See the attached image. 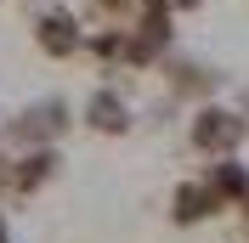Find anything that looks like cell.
Segmentation results:
<instances>
[{
  "instance_id": "1",
  "label": "cell",
  "mask_w": 249,
  "mask_h": 243,
  "mask_svg": "<svg viewBox=\"0 0 249 243\" xmlns=\"http://www.w3.org/2000/svg\"><path fill=\"white\" fill-rule=\"evenodd\" d=\"M244 136H249V119L244 113H227V107H198V119H193V147L215 153V158L238 153Z\"/></svg>"
},
{
  "instance_id": "2",
  "label": "cell",
  "mask_w": 249,
  "mask_h": 243,
  "mask_svg": "<svg viewBox=\"0 0 249 243\" xmlns=\"http://www.w3.org/2000/svg\"><path fill=\"white\" fill-rule=\"evenodd\" d=\"M68 124H74L68 102H57V96H51V102H34V107H23V113L12 119V141H17V147H51Z\"/></svg>"
},
{
  "instance_id": "3",
  "label": "cell",
  "mask_w": 249,
  "mask_h": 243,
  "mask_svg": "<svg viewBox=\"0 0 249 243\" xmlns=\"http://www.w3.org/2000/svg\"><path fill=\"white\" fill-rule=\"evenodd\" d=\"M57 164H62V158H57V147H29L12 170H6V187H12L17 198H29V192H40V187L57 175Z\"/></svg>"
},
{
  "instance_id": "4",
  "label": "cell",
  "mask_w": 249,
  "mask_h": 243,
  "mask_svg": "<svg viewBox=\"0 0 249 243\" xmlns=\"http://www.w3.org/2000/svg\"><path fill=\"white\" fill-rule=\"evenodd\" d=\"M34 40H40V51L46 57H74L85 40H79V23L74 17H62V12H46L40 23H34Z\"/></svg>"
},
{
  "instance_id": "5",
  "label": "cell",
  "mask_w": 249,
  "mask_h": 243,
  "mask_svg": "<svg viewBox=\"0 0 249 243\" xmlns=\"http://www.w3.org/2000/svg\"><path fill=\"white\" fill-rule=\"evenodd\" d=\"M215 209H221V204H215V192H210L204 181H181L176 198H170V221H176V226H198V221H210Z\"/></svg>"
},
{
  "instance_id": "6",
  "label": "cell",
  "mask_w": 249,
  "mask_h": 243,
  "mask_svg": "<svg viewBox=\"0 0 249 243\" xmlns=\"http://www.w3.org/2000/svg\"><path fill=\"white\" fill-rule=\"evenodd\" d=\"M85 124L102 130V136H124V130H130V102H124L119 91H96L91 102H85Z\"/></svg>"
},
{
  "instance_id": "7",
  "label": "cell",
  "mask_w": 249,
  "mask_h": 243,
  "mask_svg": "<svg viewBox=\"0 0 249 243\" xmlns=\"http://www.w3.org/2000/svg\"><path fill=\"white\" fill-rule=\"evenodd\" d=\"M204 187L215 192V204H238V192L249 187V170L232 164V153L221 158V164H210V175H204Z\"/></svg>"
},
{
  "instance_id": "8",
  "label": "cell",
  "mask_w": 249,
  "mask_h": 243,
  "mask_svg": "<svg viewBox=\"0 0 249 243\" xmlns=\"http://www.w3.org/2000/svg\"><path fill=\"white\" fill-rule=\"evenodd\" d=\"M170 85L181 96H198V91H215V74H204L198 62H176V68H170Z\"/></svg>"
},
{
  "instance_id": "9",
  "label": "cell",
  "mask_w": 249,
  "mask_h": 243,
  "mask_svg": "<svg viewBox=\"0 0 249 243\" xmlns=\"http://www.w3.org/2000/svg\"><path fill=\"white\" fill-rule=\"evenodd\" d=\"M102 12H136V0H102Z\"/></svg>"
},
{
  "instance_id": "10",
  "label": "cell",
  "mask_w": 249,
  "mask_h": 243,
  "mask_svg": "<svg viewBox=\"0 0 249 243\" xmlns=\"http://www.w3.org/2000/svg\"><path fill=\"white\" fill-rule=\"evenodd\" d=\"M204 0H170V12H198Z\"/></svg>"
},
{
  "instance_id": "11",
  "label": "cell",
  "mask_w": 249,
  "mask_h": 243,
  "mask_svg": "<svg viewBox=\"0 0 249 243\" xmlns=\"http://www.w3.org/2000/svg\"><path fill=\"white\" fill-rule=\"evenodd\" d=\"M238 209H244V215H249V187H244V192H238Z\"/></svg>"
},
{
  "instance_id": "12",
  "label": "cell",
  "mask_w": 249,
  "mask_h": 243,
  "mask_svg": "<svg viewBox=\"0 0 249 243\" xmlns=\"http://www.w3.org/2000/svg\"><path fill=\"white\" fill-rule=\"evenodd\" d=\"M6 170H12V164H6V158H0V181H6Z\"/></svg>"
},
{
  "instance_id": "13",
  "label": "cell",
  "mask_w": 249,
  "mask_h": 243,
  "mask_svg": "<svg viewBox=\"0 0 249 243\" xmlns=\"http://www.w3.org/2000/svg\"><path fill=\"white\" fill-rule=\"evenodd\" d=\"M0 243H6V221H0Z\"/></svg>"
}]
</instances>
